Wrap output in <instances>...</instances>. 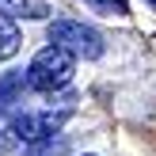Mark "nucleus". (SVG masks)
Listing matches in <instances>:
<instances>
[{
	"mask_svg": "<svg viewBox=\"0 0 156 156\" xmlns=\"http://www.w3.org/2000/svg\"><path fill=\"white\" fill-rule=\"evenodd\" d=\"M73 73H76V57L69 50H61V46L50 42L34 61H30V69H27V88L30 91H61L69 80H73Z\"/></svg>",
	"mask_w": 156,
	"mask_h": 156,
	"instance_id": "obj_1",
	"label": "nucleus"
},
{
	"mask_svg": "<svg viewBox=\"0 0 156 156\" xmlns=\"http://www.w3.org/2000/svg\"><path fill=\"white\" fill-rule=\"evenodd\" d=\"M50 42L69 50L73 57H88V61L103 53V34L84 27V23H76V19H53L50 23Z\"/></svg>",
	"mask_w": 156,
	"mask_h": 156,
	"instance_id": "obj_2",
	"label": "nucleus"
},
{
	"mask_svg": "<svg viewBox=\"0 0 156 156\" xmlns=\"http://www.w3.org/2000/svg\"><path fill=\"white\" fill-rule=\"evenodd\" d=\"M23 91H27V73H4L0 76V114H12L23 103Z\"/></svg>",
	"mask_w": 156,
	"mask_h": 156,
	"instance_id": "obj_3",
	"label": "nucleus"
},
{
	"mask_svg": "<svg viewBox=\"0 0 156 156\" xmlns=\"http://www.w3.org/2000/svg\"><path fill=\"white\" fill-rule=\"evenodd\" d=\"M0 15H8V19H46L50 8L42 0H0Z\"/></svg>",
	"mask_w": 156,
	"mask_h": 156,
	"instance_id": "obj_4",
	"label": "nucleus"
},
{
	"mask_svg": "<svg viewBox=\"0 0 156 156\" xmlns=\"http://www.w3.org/2000/svg\"><path fill=\"white\" fill-rule=\"evenodd\" d=\"M69 152V141L65 137H38V141H27V156H65Z\"/></svg>",
	"mask_w": 156,
	"mask_h": 156,
	"instance_id": "obj_5",
	"label": "nucleus"
},
{
	"mask_svg": "<svg viewBox=\"0 0 156 156\" xmlns=\"http://www.w3.org/2000/svg\"><path fill=\"white\" fill-rule=\"evenodd\" d=\"M19 42H23V34H19V27H15L8 15H0V61H8L15 50H19Z\"/></svg>",
	"mask_w": 156,
	"mask_h": 156,
	"instance_id": "obj_6",
	"label": "nucleus"
},
{
	"mask_svg": "<svg viewBox=\"0 0 156 156\" xmlns=\"http://www.w3.org/2000/svg\"><path fill=\"white\" fill-rule=\"evenodd\" d=\"M84 4L99 15H126V0H84Z\"/></svg>",
	"mask_w": 156,
	"mask_h": 156,
	"instance_id": "obj_7",
	"label": "nucleus"
},
{
	"mask_svg": "<svg viewBox=\"0 0 156 156\" xmlns=\"http://www.w3.org/2000/svg\"><path fill=\"white\" fill-rule=\"evenodd\" d=\"M15 145H19V137H15L12 122H8V118H0V156H8V152L15 149Z\"/></svg>",
	"mask_w": 156,
	"mask_h": 156,
	"instance_id": "obj_8",
	"label": "nucleus"
},
{
	"mask_svg": "<svg viewBox=\"0 0 156 156\" xmlns=\"http://www.w3.org/2000/svg\"><path fill=\"white\" fill-rule=\"evenodd\" d=\"M149 4H152V8H156V0H149Z\"/></svg>",
	"mask_w": 156,
	"mask_h": 156,
	"instance_id": "obj_9",
	"label": "nucleus"
}]
</instances>
